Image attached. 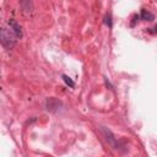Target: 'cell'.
<instances>
[{
	"label": "cell",
	"instance_id": "obj_1",
	"mask_svg": "<svg viewBox=\"0 0 157 157\" xmlns=\"http://www.w3.org/2000/svg\"><path fill=\"white\" fill-rule=\"evenodd\" d=\"M22 37V31L21 26L19 22L14 19H10L6 24L3 25L1 29H0V39H1V44L6 49H11L17 41Z\"/></svg>",
	"mask_w": 157,
	"mask_h": 157
},
{
	"label": "cell",
	"instance_id": "obj_2",
	"mask_svg": "<svg viewBox=\"0 0 157 157\" xmlns=\"http://www.w3.org/2000/svg\"><path fill=\"white\" fill-rule=\"evenodd\" d=\"M141 20H144V21H153L155 16H153V14H151L150 11L143 9V10H141Z\"/></svg>",
	"mask_w": 157,
	"mask_h": 157
},
{
	"label": "cell",
	"instance_id": "obj_3",
	"mask_svg": "<svg viewBox=\"0 0 157 157\" xmlns=\"http://www.w3.org/2000/svg\"><path fill=\"white\" fill-rule=\"evenodd\" d=\"M62 77H63V80L65 81V84L68 85V86H70V87H74V86H75V82H74L68 75H63Z\"/></svg>",
	"mask_w": 157,
	"mask_h": 157
},
{
	"label": "cell",
	"instance_id": "obj_4",
	"mask_svg": "<svg viewBox=\"0 0 157 157\" xmlns=\"http://www.w3.org/2000/svg\"><path fill=\"white\" fill-rule=\"evenodd\" d=\"M104 24H106L108 27H112V16H110V14H107L106 16H104Z\"/></svg>",
	"mask_w": 157,
	"mask_h": 157
}]
</instances>
